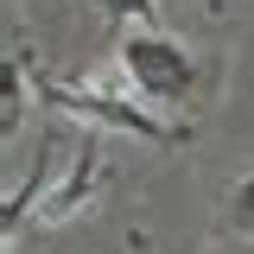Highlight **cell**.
Here are the masks:
<instances>
[{
	"label": "cell",
	"instance_id": "cell-4",
	"mask_svg": "<svg viewBox=\"0 0 254 254\" xmlns=\"http://www.w3.org/2000/svg\"><path fill=\"white\" fill-rule=\"evenodd\" d=\"M51 140H58V133H38V153H32L26 185L13 190V197H6V210H0V235H6V242H19L26 216H38V203H45V190H51Z\"/></svg>",
	"mask_w": 254,
	"mask_h": 254
},
{
	"label": "cell",
	"instance_id": "cell-3",
	"mask_svg": "<svg viewBox=\"0 0 254 254\" xmlns=\"http://www.w3.org/2000/svg\"><path fill=\"white\" fill-rule=\"evenodd\" d=\"M95 185H102V140L83 133V146H76V159H70L64 185L45 190V203H38V216H32V222H70V216L95 197Z\"/></svg>",
	"mask_w": 254,
	"mask_h": 254
},
{
	"label": "cell",
	"instance_id": "cell-1",
	"mask_svg": "<svg viewBox=\"0 0 254 254\" xmlns=\"http://www.w3.org/2000/svg\"><path fill=\"white\" fill-rule=\"evenodd\" d=\"M32 89L45 95L58 115H76V121L115 127V133H133V140H153V146H190V127H172L153 115V102H140L133 89H115V83H51L32 70Z\"/></svg>",
	"mask_w": 254,
	"mask_h": 254
},
{
	"label": "cell",
	"instance_id": "cell-7",
	"mask_svg": "<svg viewBox=\"0 0 254 254\" xmlns=\"http://www.w3.org/2000/svg\"><path fill=\"white\" fill-rule=\"evenodd\" d=\"M102 6H108L115 26H153V6H159V0H102Z\"/></svg>",
	"mask_w": 254,
	"mask_h": 254
},
{
	"label": "cell",
	"instance_id": "cell-6",
	"mask_svg": "<svg viewBox=\"0 0 254 254\" xmlns=\"http://www.w3.org/2000/svg\"><path fill=\"white\" fill-rule=\"evenodd\" d=\"M222 229H235L242 242H254V172L242 185H229V203H222Z\"/></svg>",
	"mask_w": 254,
	"mask_h": 254
},
{
	"label": "cell",
	"instance_id": "cell-5",
	"mask_svg": "<svg viewBox=\"0 0 254 254\" xmlns=\"http://www.w3.org/2000/svg\"><path fill=\"white\" fill-rule=\"evenodd\" d=\"M19 121H26V58L13 51V58H6V83H0V133L13 140Z\"/></svg>",
	"mask_w": 254,
	"mask_h": 254
},
{
	"label": "cell",
	"instance_id": "cell-8",
	"mask_svg": "<svg viewBox=\"0 0 254 254\" xmlns=\"http://www.w3.org/2000/svg\"><path fill=\"white\" fill-rule=\"evenodd\" d=\"M127 248H133V254H153V242H146V235H127Z\"/></svg>",
	"mask_w": 254,
	"mask_h": 254
},
{
	"label": "cell",
	"instance_id": "cell-2",
	"mask_svg": "<svg viewBox=\"0 0 254 254\" xmlns=\"http://www.w3.org/2000/svg\"><path fill=\"white\" fill-rule=\"evenodd\" d=\"M121 76L127 89L153 108H178L190 89H197V64L178 38H165L153 26H121Z\"/></svg>",
	"mask_w": 254,
	"mask_h": 254
}]
</instances>
